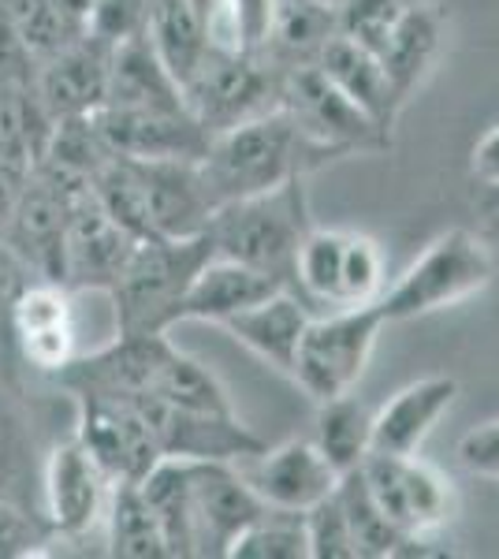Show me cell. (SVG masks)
<instances>
[{"instance_id":"cell-1","label":"cell","mask_w":499,"mask_h":559,"mask_svg":"<svg viewBox=\"0 0 499 559\" xmlns=\"http://www.w3.org/2000/svg\"><path fill=\"white\" fill-rule=\"evenodd\" d=\"M165 526L171 556L228 559L231 540L269 508L239 463H190L161 459L139 481Z\"/></svg>"},{"instance_id":"cell-2","label":"cell","mask_w":499,"mask_h":559,"mask_svg":"<svg viewBox=\"0 0 499 559\" xmlns=\"http://www.w3.org/2000/svg\"><path fill=\"white\" fill-rule=\"evenodd\" d=\"M332 160H343V153L310 139L284 108H272L258 120L213 134L202 157V176L221 210L235 198L276 191L292 179H310Z\"/></svg>"},{"instance_id":"cell-3","label":"cell","mask_w":499,"mask_h":559,"mask_svg":"<svg viewBox=\"0 0 499 559\" xmlns=\"http://www.w3.org/2000/svg\"><path fill=\"white\" fill-rule=\"evenodd\" d=\"M310 221V194L306 179L261 191L250 198L224 202L209 221V239L221 258L250 265L258 273L280 280L284 287L295 284V258L302 247Z\"/></svg>"},{"instance_id":"cell-4","label":"cell","mask_w":499,"mask_h":559,"mask_svg":"<svg viewBox=\"0 0 499 559\" xmlns=\"http://www.w3.org/2000/svg\"><path fill=\"white\" fill-rule=\"evenodd\" d=\"M213 254L216 250L209 231L190 239H142L108 292L116 310V332L153 336V332H168L171 324H179L190 284Z\"/></svg>"},{"instance_id":"cell-5","label":"cell","mask_w":499,"mask_h":559,"mask_svg":"<svg viewBox=\"0 0 499 559\" xmlns=\"http://www.w3.org/2000/svg\"><path fill=\"white\" fill-rule=\"evenodd\" d=\"M492 276L496 250L488 247V239L466 228H451L432 239L392 287H384L377 306L388 324L429 318V313H440L485 292Z\"/></svg>"},{"instance_id":"cell-6","label":"cell","mask_w":499,"mask_h":559,"mask_svg":"<svg viewBox=\"0 0 499 559\" xmlns=\"http://www.w3.org/2000/svg\"><path fill=\"white\" fill-rule=\"evenodd\" d=\"M380 306H343L324 318H310L298 344L292 381L310 395L313 403H329L347 395L361 381L369 358H373L377 336L384 329Z\"/></svg>"},{"instance_id":"cell-7","label":"cell","mask_w":499,"mask_h":559,"mask_svg":"<svg viewBox=\"0 0 499 559\" xmlns=\"http://www.w3.org/2000/svg\"><path fill=\"white\" fill-rule=\"evenodd\" d=\"M280 79L284 68L265 52L209 49L202 68L183 86V97L209 134H224L280 108Z\"/></svg>"},{"instance_id":"cell-8","label":"cell","mask_w":499,"mask_h":559,"mask_svg":"<svg viewBox=\"0 0 499 559\" xmlns=\"http://www.w3.org/2000/svg\"><path fill=\"white\" fill-rule=\"evenodd\" d=\"M280 108L310 139L340 150L343 157L380 153L392 146V134L380 128L369 112H361L317 64L284 68V79H280Z\"/></svg>"},{"instance_id":"cell-9","label":"cell","mask_w":499,"mask_h":559,"mask_svg":"<svg viewBox=\"0 0 499 559\" xmlns=\"http://www.w3.org/2000/svg\"><path fill=\"white\" fill-rule=\"evenodd\" d=\"M358 471L399 534L432 537L455 519V485L421 455H369Z\"/></svg>"},{"instance_id":"cell-10","label":"cell","mask_w":499,"mask_h":559,"mask_svg":"<svg viewBox=\"0 0 499 559\" xmlns=\"http://www.w3.org/2000/svg\"><path fill=\"white\" fill-rule=\"evenodd\" d=\"M90 187L68 183L63 176L49 173L45 165H34L26 176L20 202L12 205L8 221L0 224V239L12 247V254L23 261V269L38 280H57L63 269V236H68L71 202Z\"/></svg>"},{"instance_id":"cell-11","label":"cell","mask_w":499,"mask_h":559,"mask_svg":"<svg viewBox=\"0 0 499 559\" xmlns=\"http://www.w3.org/2000/svg\"><path fill=\"white\" fill-rule=\"evenodd\" d=\"M131 403L142 411L146 426L157 440L165 459H190V463H242V459L265 452V440L242 426L231 414L216 411H187L171 407L157 395L142 392L131 395Z\"/></svg>"},{"instance_id":"cell-12","label":"cell","mask_w":499,"mask_h":559,"mask_svg":"<svg viewBox=\"0 0 499 559\" xmlns=\"http://www.w3.org/2000/svg\"><path fill=\"white\" fill-rule=\"evenodd\" d=\"M79 403V444L94 455L112 485H139L161 463V448L131 400L75 395Z\"/></svg>"},{"instance_id":"cell-13","label":"cell","mask_w":499,"mask_h":559,"mask_svg":"<svg viewBox=\"0 0 499 559\" xmlns=\"http://www.w3.org/2000/svg\"><path fill=\"white\" fill-rule=\"evenodd\" d=\"M112 157L131 160H202L213 134L194 120L190 108H116L94 112Z\"/></svg>"},{"instance_id":"cell-14","label":"cell","mask_w":499,"mask_h":559,"mask_svg":"<svg viewBox=\"0 0 499 559\" xmlns=\"http://www.w3.org/2000/svg\"><path fill=\"white\" fill-rule=\"evenodd\" d=\"M139 239L112 221L94 191H83L71 202L68 236H63V269L60 284L75 292H112L123 265L131 261Z\"/></svg>"},{"instance_id":"cell-15","label":"cell","mask_w":499,"mask_h":559,"mask_svg":"<svg viewBox=\"0 0 499 559\" xmlns=\"http://www.w3.org/2000/svg\"><path fill=\"white\" fill-rule=\"evenodd\" d=\"M41 496H45V519H49L52 534L79 540L90 530L105 526L112 481L94 463V455L79 444V437H71L52 448L49 459H45Z\"/></svg>"},{"instance_id":"cell-16","label":"cell","mask_w":499,"mask_h":559,"mask_svg":"<svg viewBox=\"0 0 499 559\" xmlns=\"http://www.w3.org/2000/svg\"><path fill=\"white\" fill-rule=\"evenodd\" d=\"M239 471L269 508L298 511V515L329 500L343 477L313 440H284V444L242 459Z\"/></svg>"},{"instance_id":"cell-17","label":"cell","mask_w":499,"mask_h":559,"mask_svg":"<svg viewBox=\"0 0 499 559\" xmlns=\"http://www.w3.org/2000/svg\"><path fill=\"white\" fill-rule=\"evenodd\" d=\"M157 239L205 236L216 202L202 176V160H134Z\"/></svg>"},{"instance_id":"cell-18","label":"cell","mask_w":499,"mask_h":559,"mask_svg":"<svg viewBox=\"0 0 499 559\" xmlns=\"http://www.w3.org/2000/svg\"><path fill=\"white\" fill-rule=\"evenodd\" d=\"M108 57H112V45L94 38V34H83L79 41L63 45L60 52L38 60L34 90H38L52 123L68 120V116H90L105 105Z\"/></svg>"},{"instance_id":"cell-19","label":"cell","mask_w":499,"mask_h":559,"mask_svg":"<svg viewBox=\"0 0 499 559\" xmlns=\"http://www.w3.org/2000/svg\"><path fill=\"white\" fill-rule=\"evenodd\" d=\"M459 381L448 373L421 377V381L399 388L373 414V455H417L425 437L459 403Z\"/></svg>"},{"instance_id":"cell-20","label":"cell","mask_w":499,"mask_h":559,"mask_svg":"<svg viewBox=\"0 0 499 559\" xmlns=\"http://www.w3.org/2000/svg\"><path fill=\"white\" fill-rule=\"evenodd\" d=\"M310 318H313L310 302L298 292H292V287H280L276 295H269V299L253 302L250 310L228 318L224 329L247 350H253L261 362H269L272 369L292 377L298 344H302V332Z\"/></svg>"},{"instance_id":"cell-21","label":"cell","mask_w":499,"mask_h":559,"mask_svg":"<svg viewBox=\"0 0 499 559\" xmlns=\"http://www.w3.org/2000/svg\"><path fill=\"white\" fill-rule=\"evenodd\" d=\"M324 75L332 79L343 94L351 97L361 112H369L373 120L392 134L399 112H403V97L392 83V75L384 71V64L373 57L369 49H361L358 41H351L347 34H335V38L324 45L321 57L313 60Z\"/></svg>"},{"instance_id":"cell-22","label":"cell","mask_w":499,"mask_h":559,"mask_svg":"<svg viewBox=\"0 0 499 559\" xmlns=\"http://www.w3.org/2000/svg\"><path fill=\"white\" fill-rule=\"evenodd\" d=\"M280 287H284L280 280L258 273V269L213 254L202 265V273L194 276V284H190L183 310H179V321L224 324L228 318H235V313L250 310L253 302L276 295Z\"/></svg>"},{"instance_id":"cell-23","label":"cell","mask_w":499,"mask_h":559,"mask_svg":"<svg viewBox=\"0 0 499 559\" xmlns=\"http://www.w3.org/2000/svg\"><path fill=\"white\" fill-rule=\"evenodd\" d=\"M105 105L116 108H187L183 86L165 68L146 34L112 45Z\"/></svg>"},{"instance_id":"cell-24","label":"cell","mask_w":499,"mask_h":559,"mask_svg":"<svg viewBox=\"0 0 499 559\" xmlns=\"http://www.w3.org/2000/svg\"><path fill=\"white\" fill-rule=\"evenodd\" d=\"M443 45V12L432 0H411L399 15L395 31L388 34L384 49L377 52V60L392 75L403 102H411V94L421 86V79L429 75V68L437 64Z\"/></svg>"},{"instance_id":"cell-25","label":"cell","mask_w":499,"mask_h":559,"mask_svg":"<svg viewBox=\"0 0 499 559\" xmlns=\"http://www.w3.org/2000/svg\"><path fill=\"white\" fill-rule=\"evenodd\" d=\"M146 38L157 49V57L165 60V68L176 75L179 86H187L194 79V71L202 68V60L213 49L190 0H150Z\"/></svg>"},{"instance_id":"cell-26","label":"cell","mask_w":499,"mask_h":559,"mask_svg":"<svg viewBox=\"0 0 499 559\" xmlns=\"http://www.w3.org/2000/svg\"><path fill=\"white\" fill-rule=\"evenodd\" d=\"M340 34V4H306V0H276V23L265 57L280 68L313 64L321 49Z\"/></svg>"},{"instance_id":"cell-27","label":"cell","mask_w":499,"mask_h":559,"mask_svg":"<svg viewBox=\"0 0 499 559\" xmlns=\"http://www.w3.org/2000/svg\"><path fill=\"white\" fill-rule=\"evenodd\" d=\"M108 552L123 559H168V537L161 526L153 503L142 496L139 485H112L105 511Z\"/></svg>"},{"instance_id":"cell-28","label":"cell","mask_w":499,"mask_h":559,"mask_svg":"<svg viewBox=\"0 0 499 559\" xmlns=\"http://www.w3.org/2000/svg\"><path fill=\"white\" fill-rule=\"evenodd\" d=\"M313 444L340 474H351L373 455V411L354 395H335L317 403V432Z\"/></svg>"},{"instance_id":"cell-29","label":"cell","mask_w":499,"mask_h":559,"mask_svg":"<svg viewBox=\"0 0 499 559\" xmlns=\"http://www.w3.org/2000/svg\"><path fill=\"white\" fill-rule=\"evenodd\" d=\"M150 395L171 403V407L231 414V400H228V392H224L221 377H216L209 366L198 362V358H190L187 350H179L171 340H168V347L161 350Z\"/></svg>"},{"instance_id":"cell-30","label":"cell","mask_w":499,"mask_h":559,"mask_svg":"<svg viewBox=\"0 0 499 559\" xmlns=\"http://www.w3.org/2000/svg\"><path fill=\"white\" fill-rule=\"evenodd\" d=\"M335 496L343 503V515L351 522L354 545H358V559H384V556H403V545L411 537L399 534V530L388 522L384 511L377 508L373 492H369L361 471H351L340 477L335 485Z\"/></svg>"},{"instance_id":"cell-31","label":"cell","mask_w":499,"mask_h":559,"mask_svg":"<svg viewBox=\"0 0 499 559\" xmlns=\"http://www.w3.org/2000/svg\"><path fill=\"white\" fill-rule=\"evenodd\" d=\"M343 250H347V231L340 228H310L295 258V284L292 292L317 306H340V276H343Z\"/></svg>"},{"instance_id":"cell-32","label":"cell","mask_w":499,"mask_h":559,"mask_svg":"<svg viewBox=\"0 0 499 559\" xmlns=\"http://www.w3.org/2000/svg\"><path fill=\"white\" fill-rule=\"evenodd\" d=\"M228 559H310L306 515L265 508L231 540Z\"/></svg>"},{"instance_id":"cell-33","label":"cell","mask_w":499,"mask_h":559,"mask_svg":"<svg viewBox=\"0 0 499 559\" xmlns=\"http://www.w3.org/2000/svg\"><path fill=\"white\" fill-rule=\"evenodd\" d=\"M384 295V250L377 239L347 231V250H343V276H340V306H373Z\"/></svg>"},{"instance_id":"cell-34","label":"cell","mask_w":499,"mask_h":559,"mask_svg":"<svg viewBox=\"0 0 499 559\" xmlns=\"http://www.w3.org/2000/svg\"><path fill=\"white\" fill-rule=\"evenodd\" d=\"M306 540H310V559H358L351 522L335 492L306 511Z\"/></svg>"},{"instance_id":"cell-35","label":"cell","mask_w":499,"mask_h":559,"mask_svg":"<svg viewBox=\"0 0 499 559\" xmlns=\"http://www.w3.org/2000/svg\"><path fill=\"white\" fill-rule=\"evenodd\" d=\"M49 540H57L49 519L34 515V511L20 500L0 496V559L38 556V552H45Z\"/></svg>"},{"instance_id":"cell-36","label":"cell","mask_w":499,"mask_h":559,"mask_svg":"<svg viewBox=\"0 0 499 559\" xmlns=\"http://www.w3.org/2000/svg\"><path fill=\"white\" fill-rule=\"evenodd\" d=\"M150 0H94L90 15V34L108 45L127 41L134 34H146Z\"/></svg>"},{"instance_id":"cell-37","label":"cell","mask_w":499,"mask_h":559,"mask_svg":"<svg viewBox=\"0 0 499 559\" xmlns=\"http://www.w3.org/2000/svg\"><path fill=\"white\" fill-rule=\"evenodd\" d=\"M31 466V437L12 407L0 400V496H8V485H15Z\"/></svg>"},{"instance_id":"cell-38","label":"cell","mask_w":499,"mask_h":559,"mask_svg":"<svg viewBox=\"0 0 499 559\" xmlns=\"http://www.w3.org/2000/svg\"><path fill=\"white\" fill-rule=\"evenodd\" d=\"M276 23V0H235V41L239 52H265Z\"/></svg>"},{"instance_id":"cell-39","label":"cell","mask_w":499,"mask_h":559,"mask_svg":"<svg viewBox=\"0 0 499 559\" xmlns=\"http://www.w3.org/2000/svg\"><path fill=\"white\" fill-rule=\"evenodd\" d=\"M459 463L477 477H496L499 481V418L470 429L459 440Z\"/></svg>"},{"instance_id":"cell-40","label":"cell","mask_w":499,"mask_h":559,"mask_svg":"<svg viewBox=\"0 0 499 559\" xmlns=\"http://www.w3.org/2000/svg\"><path fill=\"white\" fill-rule=\"evenodd\" d=\"M190 8L202 20L213 49L239 52V41H235V0H190Z\"/></svg>"},{"instance_id":"cell-41","label":"cell","mask_w":499,"mask_h":559,"mask_svg":"<svg viewBox=\"0 0 499 559\" xmlns=\"http://www.w3.org/2000/svg\"><path fill=\"white\" fill-rule=\"evenodd\" d=\"M470 176H474V183H480V191L499 187V128L477 139L474 153H470Z\"/></svg>"},{"instance_id":"cell-42","label":"cell","mask_w":499,"mask_h":559,"mask_svg":"<svg viewBox=\"0 0 499 559\" xmlns=\"http://www.w3.org/2000/svg\"><path fill=\"white\" fill-rule=\"evenodd\" d=\"M26 176H31V168H23V165H15V160L0 157V224L8 221L12 205L20 202V191H23Z\"/></svg>"},{"instance_id":"cell-43","label":"cell","mask_w":499,"mask_h":559,"mask_svg":"<svg viewBox=\"0 0 499 559\" xmlns=\"http://www.w3.org/2000/svg\"><path fill=\"white\" fill-rule=\"evenodd\" d=\"M23 280H31V273L23 269V261L12 254V247H8L4 239H0V302L8 306L15 292H20Z\"/></svg>"},{"instance_id":"cell-44","label":"cell","mask_w":499,"mask_h":559,"mask_svg":"<svg viewBox=\"0 0 499 559\" xmlns=\"http://www.w3.org/2000/svg\"><path fill=\"white\" fill-rule=\"evenodd\" d=\"M488 247H492V250H496V254H499V224H496V231H492V239H488Z\"/></svg>"},{"instance_id":"cell-45","label":"cell","mask_w":499,"mask_h":559,"mask_svg":"<svg viewBox=\"0 0 499 559\" xmlns=\"http://www.w3.org/2000/svg\"><path fill=\"white\" fill-rule=\"evenodd\" d=\"M306 4H340V0H306Z\"/></svg>"}]
</instances>
